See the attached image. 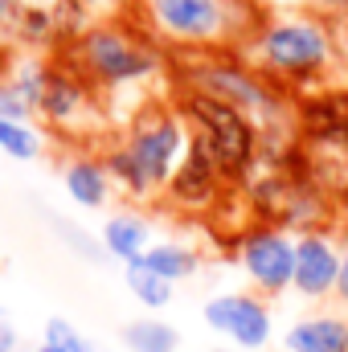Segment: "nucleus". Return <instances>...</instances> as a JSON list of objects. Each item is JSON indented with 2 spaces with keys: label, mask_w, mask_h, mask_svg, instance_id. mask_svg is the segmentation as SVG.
<instances>
[{
  "label": "nucleus",
  "mask_w": 348,
  "mask_h": 352,
  "mask_svg": "<svg viewBox=\"0 0 348 352\" xmlns=\"http://www.w3.org/2000/svg\"><path fill=\"white\" fill-rule=\"evenodd\" d=\"M295 140L307 152L348 156V82H328L295 98Z\"/></svg>",
  "instance_id": "1a4fd4ad"
},
{
  "label": "nucleus",
  "mask_w": 348,
  "mask_h": 352,
  "mask_svg": "<svg viewBox=\"0 0 348 352\" xmlns=\"http://www.w3.org/2000/svg\"><path fill=\"white\" fill-rule=\"evenodd\" d=\"M173 102L180 111V119L188 123L193 144H201L217 160V168L242 188V180L259 168L262 152H266L262 127L250 115H242L238 107L188 87H173Z\"/></svg>",
  "instance_id": "39448f33"
},
{
  "label": "nucleus",
  "mask_w": 348,
  "mask_h": 352,
  "mask_svg": "<svg viewBox=\"0 0 348 352\" xmlns=\"http://www.w3.org/2000/svg\"><path fill=\"white\" fill-rule=\"evenodd\" d=\"M17 0H0V54H8V29H12Z\"/></svg>",
  "instance_id": "5701e85b"
},
{
  "label": "nucleus",
  "mask_w": 348,
  "mask_h": 352,
  "mask_svg": "<svg viewBox=\"0 0 348 352\" xmlns=\"http://www.w3.org/2000/svg\"><path fill=\"white\" fill-rule=\"evenodd\" d=\"M45 221L54 226V234L62 238V246H66L74 258H83V263H90V266L107 263L102 238H98V234H90L87 226H78V221H70V217H50V213H45Z\"/></svg>",
  "instance_id": "6ab92c4d"
},
{
  "label": "nucleus",
  "mask_w": 348,
  "mask_h": 352,
  "mask_svg": "<svg viewBox=\"0 0 348 352\" xmlns=\"http://www.w3.org/2000/svg\"><path fill=\"white\" fill-rule=\"evenodd\" d=\"M45 70H50V58H41V54H12V66L0 70V115L4 119L29 123L41 111Z\"/></svg>",
  "instance_id": "f8f14e48"
},
{
  "label": "nucleus",
  "mask_w": 348,
  "mask_h": 352,
  "mask_svg": "<svg viewBox=\"0 0 348 352\" xmlns=\"http://www.w3.org/2000/svg\"><path fill=\"white\" fill-rule=\"evenodd\" d=\"M238 184L217 168V160L201 148V144H188L184 160L176 164L173 180L164 188V205H173L180 213H217V205L234 192Z\"/></svg>",
  "instance_id": "9d476101"
},
{
  "label": "nucleus",
  "mask_w": 348,
  "mask_h": 352,
  "mask_svg": "<svg viewBox=\"0 0 348 352\" xmlns=\"http://www.w3.org/2000/svg\"><path fill=\"white\" fill-rule=\"evenodd\" d=\"M54 135L70 140V144H87L111 135L107 127V98L90 87V78L62 54L50 58L45 70V94H41V111H37Z\"/></svg>",
  "instance_id": "423d86ee"
},
{
  "label": "nucleus",
  "mask_w": 348,
  "mask_h": 352,
  "mask_svg": "<svg viewBox=\"0 0 348 352\" xmlns=\"http://www.w3.org/2000/svg\"><path fill=\"white\" fill-rule=\"evenodd\" d=\"M213 352H242V349H234V344H217Z\"/></svg>",
  "instance_id": "a878e982"
},
{
  "label": "nucleus",
  "mask_w": 348,
  "mask_h": 352,
  "mask_svg": "<svg viewBox=\"0 0 348 352\" xmlns=\"http://www.w3.org/2000/svg\"><path fill=\"white\" fill-rule=\"evenodd\" d=\"M41 344H50L54 352H98V344L90 340L78 324H70L66 316H50L41 324Z\"/></svg>",
  "instance_id": "412c9836"
},
{
  "label": "nucleus",
  "mask_w": 348,
  "mask_h": 352,
  "mask_svg": "<svg viewBox=\"0 0 348 352\" xmlns=\"http://www.w3.org/2000/svg\"><path fill=\"white\" fill-rule=\"evenodd\" d=\"M45 148L41 131L33 123H21V119H4L0 115V152L12 156V160H37Z\"/></svg>",
  "instance_id": "aec40b11"
},
{
  "label": "nucleus",
  "mask_w": 348,
  "mask_h": 352,
  "mask_svg": "<svg viewBox=\"0 0 348 352\" xmlns=\"http://www.w3.org/2000/svg\"><path fill=\"white\" fill-rule=\"evenodd\" d=\"M332 37H336V58H340V74L348 78V16L332 21Z\"/></svg>",
  "instance_id": "4be33fe9"
},
{
  "label": "nucleus",
  "mask_w": 348,
  "mask_h": 352,
  "mask_svg": "<svg viewBox=\"0 0 348 352\" xmlns=\"http://www.w3.org/2000/svg\"><path fill=\"white\" fill-rule=\"evenodd\" d=\"M119 340H123L127 352H180V332L168 320H160V316L127 320L123 332H119Z\"/></svg>",
  "instance_id": "f3484780"
},
{
  "label": "nucleus",
  "mask_w": 348,
  "mask_h": 352,
  "mask_svg": "<svg viewBox=\"0 0 348 352\" xmlns=\"http://www.w3.org/2000/svg\"><path fill=\"white\" fill-rule=\"evenodd\" d=\"M201 320L213 336L242 352H262L274 340V311L270 299L254 291H217L201 303Z\"/></svg>",
  "instance_id": "6e6552de"
},
{
  "label": "nucleus",
  "mask_w": 348,
  "mask_h": 352,
  "mask_svg": "<svg viewBox=\"0 0 348 352\" xmlns=\"http://www.w3.org/2000/svg\"><path fill=\"white\" fill-rule=\"evenodd\" d=\"M123 287H127V295L140 303V307H148V311H160V307H168L176 295V287L168 278H160L156 270H148L144 258L131 266H123Z\"/></svg>",
  "instance_id": "a211bd4d"
},
{
  "label": "nucleus",
  "mask_w": 348,
  "mask_h": 352,
  "mask_svg": "<svg viewBox=\"0 0 348 352\" xmlns=\"http://www.w3.org/2000/svg\"><path fill=\"white\" fill-rule=\"evenodd\" d=\"M0 352H21V336L8 316H0Z\"/></svg>",
  "instance_id": "b1692460"
},
{
  "label": "nucleus",
  "mask_w": 348,
  "mask_h": 352,
  "mask_svg": "<svg viewBox=\"0 0 348 352\" xmlns=\"http://www.w3.org/2000/svg\"><path fill=\"white\" fill-rule=\"evenodd\" d=\"M340 250H345V258H340V283H336V303L348 311V238H340Z\"/></svg>",
  "instance_id": "393cba45"
},
{
  "label": "nucleus",
  "mask_w": 348,
  "mask_h": 352,
  "mask_svg": "<svg viewBox=\"0 0 348 352\" xmlns=\"http://www.w3.org/2000/svg\"><path fill=\"white\" fill-rule=\"evenodd\" d=\"M29 352H54V349H50V344H33Z\"/></svg>",
  "instance_id": "bb28decb"
},
{
  "label": "nucleus",
  "mask_w": 348,
  "mask_h": 352,
  "mask_svg": "<svg viewBox=\"0 0 348 352\" xmlns=\"http://www.w3.org/2000/svg\"><path fill=\"white\" fill-rule=\"evenodd\" d=\"M58 54L70 58L102 98H115V94H127V90H144L164 70H173V54L135 21L131 8L123 16H94V21H87L83 33Z\"/></svg>",
  "instance_id": "7ed1b4c3"
},
{
  "label": "nucleus",
  "mask_w": 348,
  "mask_h": 352,
  "mask_svg": "<svg viewBox=\"0 0 348 352\" xmlns=\"http://www.w3.org/2000/svg\"><path fill=\"white\" fill-rule=\"evenodd\" d=\"M230 254L238 270L246 274L250 291L262 299H279L291 295L295 283V234L270 221H254L250 230H242L230 242Z\"/></svg>",
  "instance_id": "0eeeda50"
},
{
  "label": "nucleus",
  "mask_w": 348,
  "mask_h": 352,
  "mask_svg": "<svg viewBox=\"0 0 348 352\" xmlns=\"http://www.w3.org/2000/svg\"><path fill=\"white\" fill-rule=\"evenodd\" d=\"M135 21L173 54H221L238 50L262 16V0H131Z\"/></svg>",
  "instance_id": "20e7f679"
},
{
  "label": "nucleus",
  "mask_w": 348,
  "mask_h": 352,
  "mask_svg": "<svg viewBox=\"0 0 348 352\" xmlns=\"http://www.w3.org/2000/svg\"><path fill=\"white\" fill-rule=\"evenodd\" d=\"M340 258H345V250H340V234L336 230L295 234V283H291V295H299L303 303L336 299Z\"/></svg>",
  "instance_id": "9b49d317"
},
{
  "label": "nucleus",
  "mask_w": 348,
  "mask_h": 352,
  "mask_svg": "<svg viewBox=\"0 0 348 352\" xmlns=\"http://www.w3.org/2000/svg\"><path fill=\"white\" fill-rule=\"evenodd\" d=\"M238 54L291 98L328 87L340 70L332 21L307 8H262Z\"/></svg>",
  "instance_id": "f03ea898"
},
{
  "label": "nucleus",
  "mask_w": 348,
  "mask_h": 352,
  "mask_svg": "<svg viewBox=\"0 0 348 352\" xmlns=\"http://www.w3.org/2000/svg\"><path fill=\"white\" fill-rule=\"evenodd\" d=\"M287 352H348V311H307L287 324Z\"/></svg>",
  "instance_id": "2eb2a0df"
},
{
  "label": "nucleus",
  "mask_w": 348,
  "mask_h": 352,
  "mask_svg": "<svg viewBox=\"0 0 348 352\" xmlns=\"http://www.w3.org/2000/svg\"><path fill=\"white\" fill-rule=\"evenodd\" d=\"M188 144H193L188 123L180 119L173 98H148L119 123V131L107 135L98 156L115 180V192L131 209H140L164 201V188L176 164L184 160Z\"/></svg>",
  "instance_id": "f257e3e1"
},
{
  "label": "nucleus",
  "mask_w": 348,
  "mask_h": 352,
  "mask_svg": "<svg viewBox=\"0 0 348 352\" xmlns=\"http://www.w3.org/2000/svg\"><path fill=\"white\" fill-rule=\"evenodd\" d=\"M201 250L193 246V242H180V238H160V242H152V250L144 254V266L148 270H156L160 278H168V283H184V278H193L197 270H201Z\"/></svg>",
  "instance_id": "dca6fc26"
},
{
  "label": "nucleus",
  "mask_w": 348,
  "mask_h": 352,
  "mask_svg": "<svg viewBox=\"0 0 348 352\" xmlns=\"http://www.w3.org/2000/svg\"><path fill=\"white\" fill-rule=\"evenodd\" d=\"M62 188L78 209H107L115 197V180L107 173L102 156L87 152V148H78L62 160Z\"/></svg>",
  "instance_id": "ddd939ff"
},
{
  "label": "nucleus",
  "mask_w": 348,
  "mask_h": 352,
  "mask_svg": "<svg viewBox=\"0 0 348 352\" xmlns=\"http://www.w3.org/2000/svg\"><path fill=\"white\" fill-rule=\"evenodd\" d=\"M98 238H102V250H107V258L119 266H131L140 263L148 250H152V221L140 213V209H115V213H107V221H102V230H98Z\"/></svg>",
  "instance_id": "4468645a"
}]
</instances>
